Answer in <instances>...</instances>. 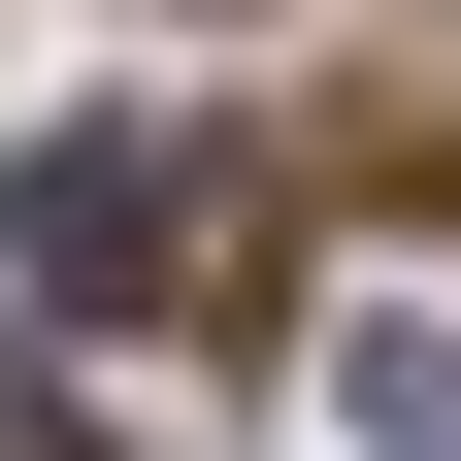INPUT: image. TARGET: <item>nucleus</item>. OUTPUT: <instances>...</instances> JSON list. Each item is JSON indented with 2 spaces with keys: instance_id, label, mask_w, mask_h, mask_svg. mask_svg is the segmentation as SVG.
Returning <instances> with one entry per match:
<instances>
[{
  "instance_id": "obj_3",
  "label": "nucleus",
  "mask_w": 461,
  "mask_h": 461,
  "mask_svg": "<svg viewBox=\"0 0 461 461\" xmlns=\"http://www.w3.org/2000/svg\"><path fill=\"white\" fill-rule=\"evenodd\" d=\"M0 461H99V429H67V395H33V363H0Z\"/></svg>"
},
{
  "instance_id": "obj_1",
  "label": "nucleus",
  "mask_w": 461,
  "mask_h": 461,
  "mask_svg": "<svg viewBox=\"0 0 461 461\" xmlns=\"http://www.w3.org/2000/svg\"><path fill=\"white\" fill-rule=\"evenodd\" d=\"M0 264H33L67 330H297V165L198 132V99H99V132H33Z\"/></svg>"
},
{
  "instance_id": "obj_2",
  "label": "nucleus",
  "mask_w": 461,
  "mask_h": 461,
  "mask_svg": "<svg viewBox=\"0 0 461 461\" xmlns=\"http://www.w3.org/2000/svg\"><path fill=\"white\" fill-rule=\"evenodd\" d=\"M363 461H461V330H363Z\"/></svg>"
}]
</instances>
